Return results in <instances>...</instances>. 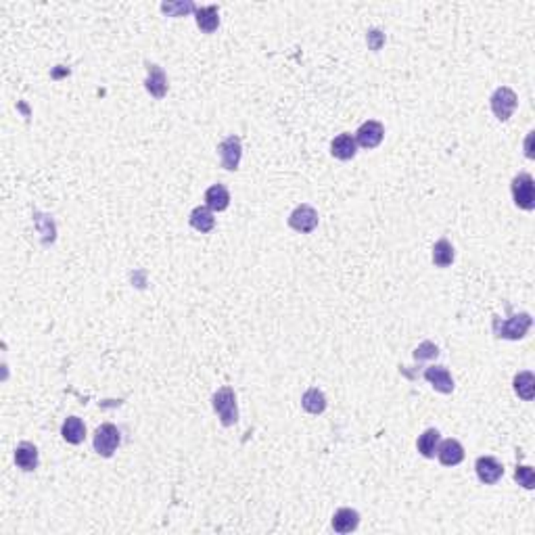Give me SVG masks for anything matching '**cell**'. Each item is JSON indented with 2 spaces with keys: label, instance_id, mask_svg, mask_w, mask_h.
<instances>
[{
  "label": "cell",
  "instance_id": "1",
  "mask_svg": "<svg viewBox=\"0 0 535 535\" xmlns=\"http://www.w3.org/2000/svg\"><path fill=\"white\" fill-rule=\"evenodd\" d=\"M531 322H533L531 314H527V312L517 314L510 320L493 318V333H496V337H500V339L517 341V339H523L527 335V331L531 328Z\"/></svg>",
  "mask_w": 535,
  "mask_h": 535
},
{
  "label": "cell",
  "instance_id": "2",
  "mask_svg": "<svg viewBox=\"0 0 535 535\" xmlns=\"http://www.w3.org/2000/svg\"><path fill=\"white\" fill-rule=\"evenodd\" d=\"M212 406L216 410V414L220 416V423L224 427H232L238 421V410H236V395L230 387H222L220 391L214 393Z\"/></svg>",
  "mask_w": 535,
  "mask_h": 535
},
{
  "label": "cell",
  "instance_id": "3",
  "mask_svg": "<svg viewBox=\"0 0 535 535\" xmlns=\"http://www.w3.org/2000/svg\"><path fill=\"white\" fill-rule=\"evenodd\" d=\"M510 188H512V199L517 203V208H521L525 212H531L535 208V184L529 174L514 176Z\"/></svg>",
  "mask_w": 535,
  "mask_h": 535
},
{
  "label": "cell",
  "instance_id": "4",
  "mask_svg": "<svg viewBox=\"0 0 535 535\" xmlns=\"http://www.w3.org/2000/svg\"><path fill=\"white\" fill-rule=\"evenodd\" d=\"M119 441H121L119 429L111 423H105L95 433V451L103 458H111L115 454Z\"/></svg>",
  "mask_w": 535,
  "mask_h": 535
},
{
  "label": "cell",
  "instance_id": "5",
  "mask_svg": "<svg viewBox=\"0 0 535 535\" xmlns=\"http://www.w3.org/2000/svg\"><path fill=\"white\" fill-rule=\"evenodd\" d=\"M491 111H493V115H496L500 121H506L512 113H514V109H517V95L508 88V86H500V88H496V92L491 95Z\"/></svg>",
  "mask_w": 535,
  "mask_h": 535
},
{
  "label": "cell",
  "instance_id": "6",
  "mask_svg": "<svg viewBox=\"0 0 535 535\" xmlns=\"http://www.w3.org/2000/svg\"><path fill=\"white\" fill-rule=\"evenodd\" d=\"M289 226L297 232L310 234L316 226H318V212L308 203H301L291 212L289 216Z\"/></svg>",
  "mask_w": 535,
  "mask_h": 535
},
{
  "label": "cell",
  "instance_id": "7",
  "mask_svg": "<svg viewBox=\"0 0 535 535\" xmlns=\"http://www.w3.org/2000/svg\"><path fill=\"white\" fill-rule=\"evenodd\" d=\"M383 136H385V128L383 123L377 121V119H368L364 121L362 126L358 128L356 132V142L364 149H377L381 142H383Z\"/></svg>",
  "mask_w": 535,
  "mask_h": 535
},
{
  "label": "cell",
  "instance_id": "8",
  "mask_svg": "<svg viewBox=\"0 0 535 535\" xmlns=\"http://www.w3.org/2000/svg\"><path fill=\"white\" fill-rule=\"evenodd\" d=\"M218 153H220V159H222V168L228 170V172H234L238 168L240 163V157H242V145H240V138L238 136H228L220 142L218 147Z\"/></svg>",
  "mask_w": 535,
  "mask_h": 535
},
{
  "label": "cell",
  "instance_id": "9",
  "mask_svg": "<svg viewBox=\"0 0 535 535\" xmlns=\"http://www.w3.org/2000/svg\"><path fill=\"white\" fill-rule=\"evenodd\" d=\"M475 471H477L479 481L485 483V485L498 483V481L502 479V475H504V466H502L496 458H493V456H481V458H477Z\"/></svg>",
  "mask_w": 535,
  "mask_h": 535
},
{
  "label": "cell",
  "instance_id": "10",
  "mask_svg": "<svg viewBox=\"0 0 535 535\" xmlns=\"http://www.w3.org/2000/svg\"><path fill=\"white\" fill-rule=\"evenodd\" d=\"M437 458L443 466H456L464 460V447L456 439H445L437 445Z\"/></svg>",
  "mask_w": 535,
  "mask_h": 535
},
{
  "label": "cell",
  "instance_id": "11",
  "mask_svg": "<svg viewBox=\"0 0 535 535\" xmlns=\"http://www.w3.org/2000/svg\"><path fill=\"white\" fill-rule=\"evenodd\" d=\"M425 379L433 385L435 391L439 393H451L454 391V379H451V375L447 373L445 366H429L425 370Z\"/></svg>",
  "mask_w": 535,
  "mask_h": 535
},
{
  "label": "cell",
  "instance_id": "12",
  "mask_svg": "<svg viewBox=\"0 0 535 535\" xmlns=\"http://www.w3.org/2000/svg\"><path fill=\"white\" fill-rule=\"evenodd\" d=\"M147 69H149V77H147V82H145V88L155 97V99H163L166 97V92H168V77H166V73H163V69L159 67V65H147Z\"/></svg>",
  "mask_w": 535,
  "mask_h": 535
},
{
  "label": "cell",
  "instance_id": "13",
  "mask_svg": "<svg viewBox=\"0 0 535 535\" xmlns=\"http://www.w3.org/2000/svg\"><path fill=\"white\" fill-rule=\"evenodd\" d=\"M15 464L25 473L36 471L38 469V447L29 441H21L15 447Z\"/></svg>",
  "mask_w": 535,
  "mask_h": 535
},
{
  "label": "cell",
  "instance_id": "14",
  "mask_svg": "<svg viewBox=\"0 0 535 535\" xmlns=\"http://www.w3.org/2000/svg\"><path fill=\"white\" fill-rule=\"evenodd\" d=\"M331 153H333V157H337V159H341V161L353 159L356 153H358L356 136H351V134H347V132L339 134V136L331 142Z\"/></svg>",
  "mask_w": 535,
  "mask_h": 535
},
{
  "label": "cell",
  "instance_id": "15",
  "mask_svg": "<svg viewBox=\"0 0 535 535\" xmlns=\"http://www.w3.org/2000/svg\"><path fill=\"white\" fill-rule=\"evenodd\" d=\"M205 205L212 212H224L230 205V192L224 184H214L205 190Z\"/></svg>",
  "mask_w": 535,
  "mask_h": 535
},
{
  "label": "cell",
  "instance_id": "16",
  "mask_svg": "<svg viewBox=\"0 0 535 535\" xmlns=\"http://www.w3.org/2000/svg\"><path fill=\"white\" fill-rule=\"evenodd\" d=\"M195 19H197V25L201 32L205 34H212L218 29L220 25V11L216 5H210V7H201V9H195Z\"/></svg>",
  "mask_w": 535,
  "mask_h": 535
},
{
  "label": "cell",
  "instance_id": "17",
  "mask_svg": "<svg viewBox=\"0 0 535 535\" xmlns=\"http://www.w3.org/2000/svg\"><path fill=\"white\" fill-rule=\"evenodd\" d=\"M360 525V514L358 510H351V508H339L335 514H333V529L337 533H351L353 529H358Z\"/></svg>",
  "mask_w": 535,
  "mask_h": 535
},
{
  "label": "cell",
  "instance_id": "18",
  "mask_svg": "<svg viewBox=\"0 0 535 535\" xmlns=\"http://www.w3.org/2000/svg\"><path fill=\"white\" fill-rule=\"evenodd\" d=\"M61 435H63V439L67 443L77 445V443L84 441V437H86V427H84V423H82V419L69 416V419H65V423L61 427Z\"/></svg>",
  "mask_w": 535,
  "mask_h": 535
},
{
  "label": "cell",
  "instance_id": "19",
  "mask_svg": "<svg viewBox=\"0 0 535 535\" xmlns=\"http://www.w3.org/2000/svg\"><path fill=\"white\" fill-rule=\"evenodd\" d=\"M188 222H190V226L195 228V230H199V232H212V228L216 226V218H214V214H212V210L210 208H195L192 212H190V218H188Z\"/></svg>",
  "mask_w": 535,
  "mask_h": 535
},
{
  "label": "cell",
  "instance_id": "20",
  "mask_svg": "<svg viewBox=\"0 0 535 535\" xmlns=\"http://www.w3.org/2000/svg\"><path fill=\"white\" fill-rule=\"evenodd\" d=\"M301 406H303L306 412H310V414H322L326 410V397H324V393L318 387H312V389H308L303 393Z\"/></svg>",
  "mask_w": 535,
  "mask_h": 535
},
{
  "label": "cell",
  "instance_id": "21",
  "mask_svg": "<svg viewBox=\"0 0 535 535\" xmlns=\"http://www.w3.org/2000/svg\"><path fill=\"white\" fill-rule=\"evenodd\" d=\"M514 393L525 399V401H531L533 395H535V377L533 373H529V370H523V373H519L514 377Z\"/></svg>",
  "mask_w": 535,
  "mask_h": 535
},
{
  "label": "cell",
  "instance_id": "22",
  "mask_svg": "<svg viewBox=\"0 0 535 535\" xmlns=\"http://www.w3.org/2000/svg\"><path fill=\"white\" fill-rule=\"evenodd\" d=\"M451 262H454V247L447 238H439L433 245V264L437 268H447L451 266Z\"/></svg>",
  "mask_w": 535,
  "mask_h": 535
},
{
  "label": "cell",
  "instance_id": "23",
  "mask_svg": "<svg viewBox=\"0 0 535 535\" xmlns=\"http://www.w3.org/2000/svg\"><path fill=\"white\" fill-rule=\"evenodd\" d=\"M437 445H439V431L437 429H427L421 437H419V451L425 458H435L437 454Z\"/></svg>",
  "mask_w": 535,
  "mask_h": 535
},
{
  "label": "cell",
  "instance_id": "24",
  "mask_svg": "<svg viewBox=\"0 0 535 535\" xmlns=\"http://www.w3.org/2000/svg\"><path fill=\"white\" fill-rule=\"evenodd\" d=\"M514 479H517V483L523 485L525 489H533V487H535V473H533L531 466H517Z\"/></svg>",
  "mask_w": 535,
  "mask_h": 535
},
{
  "label": "cell",
  "instance_id": "25",
  "mask_svg": "<svg viewBox=\"0 0 535 535\" xmlns=\"http://www.w3.org/2000/svg\"><path fill=\"white\" fill-rule=\"evenodd\" d=\"M161 11L172 15V17H180V15H186V13L195 11V5L192 3H163Z\"/></svg>",
  "mask_w": 535,
  "mask_h": 535
},
{
  "label": "cell",
  "instance_id": "26",
  "mask_svg": "<svg viewBox=\"0 0 535 535\" xmlns=\"http://www.w3.org/2000/svg\"><path fill=\"white\" fill-rule=\"evenodd\" d=\"M439 356V349H437V345H433V343H429V341H425L416 351H414V358L416 360H425V358H437Z\"/></svg>",
  "mask_w": 535,
  "mask_h": 535
}]
</instances>
